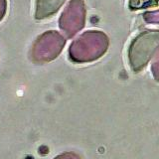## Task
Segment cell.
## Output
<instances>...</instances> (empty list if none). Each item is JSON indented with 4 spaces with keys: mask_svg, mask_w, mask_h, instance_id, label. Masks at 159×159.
<instances>
[{
    "mask_svg": "<svg viewBox=\"0 0 159 159\" xmlns=\"http://www.w3.org/2000/svg\"><path fill=\"white\" fill-rule=\"evenodd\" d=\"M64 1L65 0H37L36 18L44 19L51 16L60 8Z\"/></svg>",
    "mask_w": 159,
    "mask_h": 159,
    "instance_id": "cell-1",
    "label": "cell"
},
{
    "mask_svg": "<svg viewBox=\"0 0 159 159\" xmlns=\"http://www.w3.org/2000/svg\"><path fill=\"white\" fill-rule=\"evenodd\" d=\"M5 10H6V1L5 0H0V19L3 17Z\"/></svg>",
    "mask_w": 159,
    "mask_h": 159,
    "instance_id": "cell-2",
    "label": "cell"
}]
</instances>
